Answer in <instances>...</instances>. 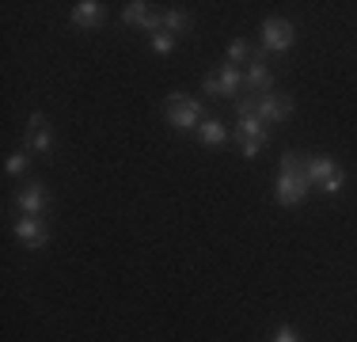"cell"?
<instances>
[{
	"label": "cell",
	"instance_id": "obj_3",
	"mask_svg": "<svg viewBox=\"0 0 357 342\" xmlns=\"http://www.w3.org/2000/svg\"><path fill=\"white\" fill-rule=\"evenodd\" d=\"M164 118L175 126V130H194V126H202V107H198V99L175 91V96H167Z\"/></svg>",
	"mask_w": 357,
	"mask_h": 342
},
{
	"label": "cell",
	"instance_id": "obj_14",
	"mask_svg": "<svg viewBox=\"0 0 357 342\" xmlns=\"http://www.w3.org/2000/svg\"><path fill=\"white\" fill-rule=\"evenodd\" d=\"M27 144H31V152H50V149H54V133H50L46 126L27 130Z\"/></svg>",
	"mask_w": 357,
	"mask_h": 342
},
{
	"label": "cell",
	"instance_id": "obj_11",
	"mask_svg": "<svg viewBox=\"0 0 357 342\" xmlns=\"http://www.w3.org/2000/svg\"><path fill=\"white\" fill-rule=\"evenodd\" d=\"M20 209H23V217H38L42 209H46V186L42 183H27L20 191Z\"/></svg>",
	"mask_w": 357,
	"mask_h": 342
},
{
	"label": "cell",
	"instance_id": "obj_2",
	"mask_svg": "<svg viewBox=\"0 0 357 342\" xmlns=\"http://www.w3.org/2000/svg\"><path fill=\"white\" fill-rule=\"evenodd\" d=\"M304 175H308L312 186H319V191H327V194H338L346 183V175L338 171V164L327 156H304Z\"/></svg>",
	"mask_w": 357,
	"mask_h": 342
},
{
	"label": "cell",
	"instance_id": "obj_13",
	"mask_svg": "<svg viewBox=\"0 0 357 342\" xmlns=\"http://www.w3.org/2000/svg\"><path fill=\"white\" fill-rule=\"evenodd\" d=\"M198 137H202V144H225L228 141V130L217 122V118H209V122L198 126Z\"/></svg>",
	"mask_w": 357,
	"mask_h": 342
},
{
	"label": "cell",
	"instance_id": "obj_20",
	"mask_svg": "<svg viewBox=\"0 0 357 342\" xmlns=\"http://www.w3.org/2000/svg\"><path fill=\"white\" fill-rule=\"evenodd\" d=\"M27 126H31V130H38V126H46V118H42V114H38V110H35V114H31V118H27Z\"/></svg>",
	"mask_w": 357,
	"mask_h": 342
},
{
	"label": "cell",
	"instance_id": "obj_4",
	"mask_svg": "<svg viewBox=\"0 0 357 342\" xmlns=\"http://www.w3.org/2000/svg\"><path fill=\"white\" fill-rule=\"evenodd\" d=\"M293 38H296V31L289 20H266L262 23V46H266L270 54H285V50L293 46Z\"/></svg>",
	"mask_w": 357,
	"mask_h": 342
},
{
	"label": "cell",
	"instance_id": "obj_8",
	"mask_svg": "<svg viewBox=\"0 0 357 342\" xmlns=\"http://www.w3.org/2000/svg\"><path fill=\"white\" fill-rule=\"evenodd\" d=\"M236 133L243 137V144H266L270 141L266 122H262L255 110H240V126H236Z\"/></svg>",
	"mask_w": 357,
	"mask_h": 342
},
{
	"label": "cell",
	"instance_id": "obj_7",
	"mask_svg": "<svg viewBox=\"0 0 357 342\" xmlns=\"http://www.w3.org/2000/svg\"><path fill=\"white\" fill-rule=\"evenodd\" d=\"M122 20L130 23V27H144V31H164V20H160L156 12H149V4H141V0H130V4L122 8Z\"/></svg>",
	"mask_w": 357,
	"mask_h": 342
},
{
	"label": "cell",
	"instance_id": "obj_17",
	"mask_svg": "<svg viewBox=\"0 0 357 342\" xmlns=\"http://www.w3.org/2000/svg\"><path fill=\"white\" fill-rule=\"evenodd\" d=\"M240 61H251V50L243 46L240 38H236L232 46H228V65H236V68H240Z\"/></svg>",
	"mask_w": 357,
	"mask_h": 342
},
{
	"label": "cell",
	"instance_id": "obj_16",
	"mask_svg": "<svg viewBox=\"0 0 357 342\" xmlns=\"http://www.w3.org/2000/svg\"><path fill=\"white\" fill-rule=\"evenodd\" d=\"M31 168V152H12V156L4 160V171L8 175H20V171Z\"/></svg>",
	"mask_w": 357,
	"mask_h": 342
},
{
	"label": "cell",
	"instance_id": "obj_1",
	"mask_svg": "<svg viewBox=\"0 0 357 342\" xmlns=\"http://www.w3.org/2000/svg\"><path fill=\"white\" fill-rule=\"evenodd\" d=\"M308 175H304V156L296 152H285L282 156V168H278V202L282 205H301L304 194H308Z\"/></svg>",
	"mask_w": 357,
	"mask_h": 342
},
{
	"label": "cell",
	"instance_id": "obj_9",
	"mask_svg": "<svg viewBox=\"0 0 357 342\" xmlns=\"http://www.w3.org/2000/svg\"><path fill=\"white\" fill-rule=\"evenodd\" d=\"M15 236H20L27 247H46L50 244V228L42 225L38 217H20L15 221Z\"/></svg>",
	"mask_w": 357,
	"mask_h": 342
},
{
	"label": "cell",
	"instance_id": "obj_10",
	"mask_svg": "<svg viewBox=\"0 0 357 342\" xmlns=\"http://www.w3.org/2000/svg\"><path fill=\"white\" fill-rule=\"evenodd\" d=\"M243 84H248L255 96H266L270 84H274V76H270V65L262 61V57H251V61H248V73H243Z\"/></svg>",
	"mask_w": 357,
	"mask_h": 342
},
{
	"label": "cell",
	"instance_id": "obj_12",
	"mask_svg": "<svg viewBox=\"0 0 357 342\" xmlns=\"http://www.w3.org/2000/svg\"><path fill=\"white\" fill-rule=\"evenodd\" d=\"M73 23L76 27H99V23H103V4H99V0H80V4L73 8Z\"/></svg>",
	"mask_w": 357,
	"mask_h": 342
},
{
	"label": "cell",
	"instance_id": "obj_19",
	"mask_svg": "<svg viewBox=\"0 0 357 342\" xmlns=\"http://www.w3.org/2000/svg\"><path fill=\"white\" fill-rule=\"evenodd\" d=\"M274 342H301V335H296V327H278Z\"/></svg>",
	"mask_w": 357,
	"mask_h": 342
},
{
	"label": "cell",
	"instance_id": "obj_5",
	"mask_svg": "<svg viewBox=\"0 0 357 342\" xmlns=\"http://www.w3.org/2000/svg\"><path fill=\"white\" fill-rule=\"evenodd\" d=\"M243 84V73L236 65H220L217 76H206V96H236V88Z\"/></svg>",
	"mask_w": 357,
	"mask_h": 342
},
{
	"label": "cell",
	"instance_id": "obj_18",
	"mask_svg": "<svg viewBox=\"0 0 357 342\" xmlns=\"http://www.w3.org/2000/svg\"><path fill=\"white\" fill-rule=\"evenodd\" d=\"M152 50H156V54H172V50H175V34L156 31V34H152Z\"/></svg>",
	"mask_w": 357,
	"mask_h": 342
},
{
	"label": "cell",
	"instance_id": "obj_6",
	"mask_svg": "<svg viewBox=\"0 0 357 342\" xmlns=\"http://www.w3.org/2000/svg\"><path fill=\"white\" fill-rule=\"evenodd\" d=\"M259 99V118L262 122H285L293 114V99L278 96V91H266V96H255Z\"/></svg>",
	"mask_w": 357,
	"mask_h": 342
},
{
	"label": "cell",
	"instance_id": "obj_15",
	"mask_svg": "<svg viewBox=\"0 0 357 342\" xmlns=\"http://www.w3.org/2000/svg\"><path fill=\"white\" fill-rule=\"evenodd\" d=\"M186 27H190V15H186V12H178V8L164 15V31H167V34H183Z\"/></svg>",
	"mask_w": 357,
	"mask_h": 342
}]
</instances>
